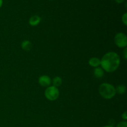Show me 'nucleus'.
Masks as SVG:
<instances>
[{
    "label": "nucleus",
    "mask_w": 127,
    "mask_h": 127,
    "mask_svg": "<svg viewBox=\"0 0 127 127\" xmlns=\"http://www.w3.org/2000/svg\"><path fill=\"white\" fill-rule=\"evenodd\" d=\"M120 64V57L114 52H109L105 53L100 60L102 68L108 73H112L116 71Z\"/></svg>",
    "instance_id": "1"
},
{
    "label": "nucleus",
    "mask_w": 127,
    "mask_h": 127,
    "mask_svg": "<svg viewBox=\"0 0 127 127\" xmlns=\"http://www.w3.org/2000/svg\"><path fill=\"white\" fill-rule=\"evenodd\" d=\"M99 92L100 95L105 99H111L116 94V91L114 86L109 83H102L99 86Z\"/></svg>",
    "instance_id": "2"
},
{
    "label": "nucleus",
    "mask_w": 127,
    "mask_h": 127,
    "mask_svg": "<svg viewBox=\"0 0 127 127\" xmlns=\"http://www.w3.org/2000/svg\"><path fill=\"white\" fill-rule=\"evenodd\" d=\"M60 95V91L58 88L51 86L47 87V89L45 91V96L48 100L53 101L57 100L58 98Z\"/></svg>",
    "instance_id": "3"
},
{
    "label": "nucleus",
    "mask_w": 127,
    "mask_h": 127,
    "mask_svg": "<svg viewBox=\"0 0 127 127\" xmlns=\"http://www.w3.org/2000/svg\"><path fill=\"white\" fill-rule=\"evenodd\" d=\"M114 42L119 48H126L127 45V37L126 34L122 32H119L115 35Z\"/></svg>",
    "instance_id": "4"
},
{
    "label": "nucleus",
    "mask_w": 127,
    "mask_h": 127,
    "mask_svg": "<svg viewBox=\"0 0 127 127\" xmlns=\"http://www.w3.org/2000/svg\"><path fill=\"white\" fill-rule=\"evenodd\" d=\"M38 83L43 87H48L52 83V79L47 75H42L38 79Z\"/></svg>",
    "instance_id": "5"
},
{
    "label": "nucleus",
    "mask_w": 127,
    "mask_h": 127,
    "mask_svg": "<svg viewBox=\"0 0 127 127\" xmlns=\"http://www.w3.org/2000/svg\"><path fill=\"white\" fill-rule=\"evenodd\" d=\"M41 21V18L38 15H34L32 16L31 18L29 19V23L31 26H36L40 24Z\"/></svg>",
    "instance_id": "6"
},
{
    "label": "nucleus",
    "mask_w": 127,
    "mask_h": 127,
    "mask_svg": "<svg viewBox=\"0 0 127 127\" xmlns=\"http://www.w3.org/2000/svg\"><path fill=\"white\" fill-rule=\"evenodd\" d=\"M89 64L91 66L97 68L99 65H100V60L97 57L91 58L89 60Z\"/></svg>",
    "instance_id": "7"
},
{
    "label": "nucleus",
    "mask_w": 127,
    "mask_h": 127,
    "mask_svg": "<svg viewBox=\"0 0 127 127\" xmlns=\"http://www.w3.org/2000/svg\"><path fill=\"white\" fill-rule=\"evenodd\" d=\"M21 47L25 51H30L32 48V44L29 40H24L21 43Z\"/></svg>",
    "instance_id": "8"
},
{
    "label": "nucleus",
    "mask_w": 127,
    "mask_h": 127,
    "mask_svg": "<svg viewBox=\"0 0 127 127\" xmlns=\"http://www.w3.org/2000/svg\"><path fill=\"white\" fill-rule=\"evenodd\" d=\"M104 71L102 68H100V67L95 68V69L94 70V75L95 78H100L104 76Z\"/></svg>",
    "instance_id": "9"
},
{
    "label": "nucleus",
    "mask_w": 127,
    "mask_h": 127,
    "mask_svg": "<svg viewBox=\"0 0 127 127\" xmlns=\"http://www.w3.org/2000/svg\"><path fill=\"white\" fill-rule=\"evenodd\" d=\"M115 91H116V94L117 93V94H120V95H122V94H124L126 93L127 88L124 84H120V85H119L115 88Z\"/></svg>",
    "instance_id": "10"
},
{
    "label": "nucleus",
    "mask_w": 127,
    "mask_h": 127,
    "mask_svg": "<svg viewBox=\"0 0 127 127\" xmlns=\"http://www.w3.org/2000/svg\"><path fill=\"white\" fill-rule=\"evenodd\" d=\"M53 86L56 87V88H58V87L61 86L63 83V81H62V79L59 76H56L53 79Z\"/></svg>",
    "instance_id": "11"
},
{
    "label": "nucleus",
    "mask_w": 127,
    "mask_h": 127,
    "mask_svg": "<svg viewBox=\"0 0 127 127\" xmlns=\"http://www.w3.org/2000/svg\"><path fill=\"white\" fill-rule=\"evenodd\" d=\"M122 21L123 23L125 24V26H127V12L124 13V15L122 16Z\"/></svg>",
    "instance_id": "12"
},
{
    "label": "nucleus",
    "mask_w": 127,
    "mask_h": 127,
    "mask_svg": "<svg viewBox=\"0 0 127 127\" xmlns=\"http://www.w3.org/2000/svg\"><path fill=\"white\" fill-rule=\"evenodd\" d=\"M117 127H127V122L126 121H121L117 124Z\"/></svg>",
    "instance_id": "13"
},
{
    "label": "nucleus",
    "mask_w": 127,
    "mask_h": 127,
    "mask_svg": "<svg viewBox=\"0 0 127 127\" xmlns=\"http://www.w3.org/2000/svg\"><path fill=\"white\" fill-rule=\"evenodd\" d=\"M123 56H124V59L126 60L127 59V48H124V51H123Z\"/></svg>",
    "instance_id": "14"
},
{
    "label": "nucleus",
    "mask_w": 127,
    "mask_h": 127,
    "mask_svg": "<svg viewBox=\"0 0 127 127\" xmlns=\"http://www.w3.org/2000/svg\"><path fill=\"white\" fill-rule=\"evenodd\" d=\"M122 119H124V120H125V121H126L127 119V111L124 112L123 113L122 115Z\"/></svg>",
    "instance_id": "15"
},
{
    "label": "nucleus",
    "mask_w": 127,
    "mask_h": 127,
    "mask_svg": "<svg viewBox=\"0 0 127 127\" xmlns=\"http://www.w3.org/2000/svg\"><path fill=\"white\" fill-rule=\"evenodd\" d=\"M115 2L118 4H121L122 2H124L125 1V0H115Z\"/></svg>",
    "instance_id": "16"
},
{
    "label": "nucleus",
    "mask_w": 127,
    "mask_h": 127,
    "mask_svg": "<svg viewBox=\"0 0 127 127\" xmlns=\"http://www.w3.org/2000/svg\"><path fill=\"white\" fill-rule=\"evenodd\" d=\"M2 4H3V0H0V8L2 7Z\"/></svg>",
    "instance_id": "17"
},
{
    "label": "nucleus",
    "mask_w": 127,
    "mask_h": 127,
    "mask_svg": "<svg viewBox=\"0 0 127 127\" xmlns=\"http://www.w3.org/2000/svg\"><path fill=\"white\" fill-rule=\"evenodd\" d=\"M114 127L110 126V125H105V126H104V127Z\"/></svg>",
    "instance_id": "18"
},
{
    "label": "nucleus",
    "mask_w": 127,
    "mask_h": 127,
    "mask_svg": "<svg viewBox=\"0 0 127 127\" xmlns=\"http://www.w3.org/2000/svg\"><path fill=\"white\" fill-rule=\"evenodd\" d=\"M50 1H53V0H50Z\"/></svg>",
    "instance_id": "19"
}]
</instances>
